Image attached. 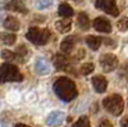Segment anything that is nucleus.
I'll return each instance as SVG.
<instances>
[{
  "mask_svg": "<svg viewBox=\"0 0 128 127\" xmlns=\"http://www.w3.org/2000/svg\"><path fill=\"white\" fill-rule=\"evenodd\" d=\"M17 40V36L13 35V34H6V32H3L0 34V41L5 45H13Z\"/></svg>",
  "mask_w": 128,
  "mask_h": 127,
  "instance_id": "a211bd4d",
  "label": "nucleus"
},
{
  "mask_svg": "<svg viewBox=\"0 0 128 127\" xmlns=\"http://www.w3.org/2000/svg\"><path fill=\"white\" fill-rule=\"evenodd\" d=\"M26 54H27V49H26V46H24V45H20V46L18 48L17 53H16L17 58H23Z\"/></svg>",
  "mask_w": 128,
  "mask_h": 127,
  "instance_id": "393cba45",
  "label": "nucleus"
},
{
  "mask_svg": "<svg viewBox=\"0 0 128 127\" xmlns=\"http://www.w3.org/2000/svg\"><path fill=\"white\" fill-rule=\"evenodd\" d=\"M54 66L56 69L62 71V69H67L69 67V62H68V58L64 57L62 54H56L55 58H54Z\"/></svg>",
  "mask_w": 128,
  "mask_h": 127,
  "instance_id": "4468645a",
  "label": "nucleus"
},
{
  "mask_svg": "<svg viewBox=\"0 0 128 127\" xmlns=\"http://www.w3.org/2000/svg\"><path fill=\"white\" fill-rule=\"evenodd\" d=\"M92 86H94L96 92L102 94V92L106 91V87H108V81H106V78H104L102 76H95L92 78Z\"/></svg>",
  "mask_w": 128,
  "mask_h": 127,
  "instance_id": "9b49d317",
  "label": "nucleus"
},
{
  "mask_svg": "<svg viewBox=\"0 0 128 127\" xmlns=\"http://www.w3.org/2000/svg\"><path fill=\"white\" fill-rule=\"evenodd\" d=\"M116 27H118L119 31H127L128 30V18L127 17H123L118 21L116 23Z\"/></svg>",
  "mask_w": 128,
  "mask_h": 127,
  "instance_id": "4be33fe9",
  "label": "nucleus"
},
{
  "mask_svg": "<svg viewBox=\"0 0 128 127\" xmlns=\"http://www.w3.org/2000/svg\"><path fill=\"white\" fill-rule=\"evenodd\" d=\"M23 80V76L20 75L19 69L10 64V63H5L0 67V83L5 82H20Z\"/></svg>",
  "mask_w": 128,
  "mask_h": 127,
  "instance_id": "f03ea898",
  "label": "nucleus"
},
{
  "mask_svg": "<svg viewBox=\"0 0 128 127\" xmlns=\"http://www.w3.org/2000/svg\"><path fill=\"white\" fill-rule=\"evenodd\" d=\"M52 4V0H37L36 2V8L42 10V9H48Z\"/></svg>",
  "mask_w": 128,
  "mask_h": 127,
  "instance_id": "aec40b11",
  "label": "nucleus"
},
{
  "mask_svg": "<svg viewBox=\"0 0 128 127\" xmlns=\"http://www.w3.org/2000/svg\"><path fill=\"white\" fill-rule=\"evenodd\" d=\"M102 105L106 110L110 112L114 115L122 114V112L124 109V101H123L122 96L118 94H114V95H110V96L105 98L102 101Z\"/></svg>",
  "mask_w": 128,
  "mask_h": 127,
  "instance_id": "7ed1b4c3",
  "label": "nucleus"
},
{
  "mask_svg": "<svg viewBox=\"0 0 128 127\" xmlns=\"http://www.w3.org/2000/svg\"><path fill=\"white\" fill-rule=\"evenodd\" d=\"M73 127H90V119L84 115V117H81L76 123L73 124Z\"/></svg>",
  "mask_w": 128,
  "mask_h": 127,
  "instance_id": "412c9836",
  "label": "nucleus"
},
{
  "mask_svg": "<svg viewBox=\"0 0 128 127\" xmlns=\"http://www.w3.org/2000/svg\"><path fill=\"white\" fill-rule=\"evenodd\" d=\"M120 126L122 127H128V117H126L120 121Z\"/></svg>",
  "mask_w": 128,
  "mask_h": 127,
  "instance_id": "bb28decb",
  "label": "nucleus"
},
{
  "mask_svg": "<svg viewBox=\"0 0 128 127\" xmlns=\"http://www.w3.org/2000/svg\"><path fill=\"white\" fill-rule=\"evenodd\" d=\"M4 27L6 30H10V31H18L19 30V21L16 18V17H6L5 21H4Z\"/></svg>",
  "mask_w": 128,
  "mask_h": 127,
  "instance_id": "2eb2a0df",
  "label": "nucleus"
},
{
  "mask_svg": "<svg viewBox=\"0 0 128 127\" xmlns=\"http://www.w3.org/2000/svg\"><path fill=\"white\" fill-rule=\"evenodd\" d=\"M99 127H113V124H112V122H110L109 119H102V121L100 122Z\"/></svg>",
  "mask_w": 128,
  "mask_h": 127,
  "instance_id": "a878e982",
  "label": "nucleus"
},
{
  "mask_svg": "<svg viewBox=\"0 0 128 127\" xmlns=\"http://www.w3.org/2000/svg\"><path fill=\"white\" fill-rule=\"evenodd\" d=\"M77 42V37L76 36H68L66 37L63 41H62V44H60V49L63 53H66V54H69V53L73 50L74 48V44Z\"/></svg>",
  "mask_w": 128,
  "mask_h": 127,
  "instance_id": "f8f14e48",
  "label": "nucleus"
},
{
  "mask_svg": "<svg viewBox=\"0 0 128 127\" xmlns=\"http://www.w3.org/2000/svg\"><path fill=\"white\" fill-rule=\"evenodd\" d=\"M58 13H59V16L63 17V18H69V17L73 16V9H72V7L68 5L67 3H63V4L59 5Z\"/></svg>",
  "mask_w": 128,
  "mask_h": 127,
  "instance_id": "dca6fc26",
  "label": "nucleus"
},
{
  "mask_svg": "<svg viewBox=\"0 0 128 127\" xmlns=\"http://www.w3.org/2000/svg\"><path fill=\"white\" fill-rule=\"evenodd\" d=\"M35 71L38 73V75H48L51 71L50 63L45 59V58H37L35 62Z\"/></svg>",
  "mask_w": 128,
  "mask_h": 127,
  "instance_id": "1a4fd4ad",
  "label": "nucleus"
},
{
  "mask_svg": "<svg viewBox=\"0 0 128 127\" xmlns=\"http://www.w3.org/2000/svg\"><path fill=\"white\" fill-rule=\"evenodd\" d=\"M63 119H64V114L63 112H59V110H54L51 112L48 118H46V124L49 127H56V126H60L63 123Z\"/></svg>",
  "mask_w": 128,
  "mask_h": 127,
  "instance_id": "6e6552de",
  "label": "nucleus"
},
{
  "mask_svg": "<svg viewBox=\"0 0 128 127\" xmlns=\"http://www.w3.org/2000/svg\"><path fill=\"white\" fill-rule=\"evenodd\" d=\"M0 127H8V124H6L3 119H0Z\"/></svg>",
  "mask_w": 128,
  "mask_h": 127,
  "instance_id": "cd10ccee",
  "label": "nucleus"
},
{
  "mask_svg": "<svg viewBox=\"0 0 128 127\" xmlns=\"http://www.w3.org/2000/svg\"><path fill=\"white\" fill-rule=\"evenodd\" d=\"M2 58H4L6 60H16L17 55H16V53H12L9 50H3L2 51Z\"/></svg>",
  "mask_w": 128,
  "mask_h": 127,
  "instance_id": "b1692460",
  "label": "nucleus"
},
{
  "mask_svg": "<svg viewBox=\"0 0 128 127\" xmlns=\"http://www.w3.org/2000/svg\"><path fill=\"white\" fill-rule=\"evenodd\" d=\"M55 27L56 30L59 31L60 34H66V32H69L70 28H72V22L69 18H63L60 21H56L55 22Z\"/></svg>",
  "mask_w": 128,
  "mask_h": 127,
  "instance_id": "ddd939ff",
  "label": "nucleus"
},
{
  "mask_svg": "<svg viewBox=\"0 0 128 127\" xmlns=\"http://www.w3.org/2000/svg\"><path fill=\"white\" fill-rule=\"evenodd\" d=\"M54 91L59 96V99L63 101H70L73 99H76L78 95L76 83L67 77H62V78H58L55 81Z\"/></svg>",
  "mask_w": 128,
  "mask_h": 127,
  "instance_id": "f257e3e1",
  "label": "nucleus"
},
{
  "mask_svg": "<svg viewBox=\"0 0 128 127\" xmlns=\"http://www.w3.org/2000/svg\"><path fill=\"white\" fill-rule=\"evenodd\" d=\"M101 39L99 37V36H87V39H86V44L88 45V48L90 49H92V50H98L99 48H100V45H101Z\"/></svg>",
  "mask_w": 128,
  "mask_h": 127,
  "instance_id": "f3484780",
  "label": "nucleus"
},
{
  "mask_svg": "<svg viewBox=\"0 0 128 127\" xmlns=\"http://www.w3.org/2000/svg\"><path fill=\"white\" fill-rule=\"evenodd\" d=\"M26 37L35 45H44L50 39V31L46 28H38V27H31L27 31Z\"/></svg>",
  "mask_w": 128,
  "mask_h": 127,
  "instance_id": "20e7f679",
  "label": "nucleus"
},
{
  "mask_svg": "<svg viewBox=\"0 0 128 127\" xmlns=\"http://www.w3.org/2000/svg\"><path fill=\"white\" fill-rule=\"evenodd\" d=\"M74 2H81V0H74Z\"/></svg>",
  "mask_w": 128,
  "mask_h": 127,
  "instance_id": "c756f323",
  "label": "nucleus"
},
{
  "mask_svg": "<svg viewBox=\"0 0 128 127\" xmlns=\"http://www.w3.org/2000/svg\"><path fill=\"white\" fill-rule=\"evenodd\" d=\"M0 16H2V14H0Z\"/></svg>",
  "mask_w": 128,
  "mask_h": 127,
  "instance_id": "7c9ffc66",
  "label": "nucleus"
},
{
  "mask_svg": "<svg viewBox=\"0 0 128 127\" xmlns=\"http://www.w3.org/2000/svg\"><path fill=\"white\" fill-rule=\"evenodd\" d=\"M78 26L84 31L90 28V19H88V16L86 13H80L78 14Z\"/></svg>",
  "mask_w": 128,
  "mask_h": 127,
  "instance_id": "6ab92c4d",
  "label": "nucleus"
},
{
  "mask_svg": "<svg viewBox=\"0 0 128 127\" xmlns=\"http://www.w3.org/2000/svg\"><path fill=\"white\" fill-rule=\"evenodd\" d=\"M118 58H116L114 54H102L100 58V66L102 68L104 72L109 73L113 72L116 67H118Z\"/></svg>",
  "mask_w": 128,
  "mask_h": 127,
  "instance_id": "39448f33",
  "label": "nucleus"
},
{
  "mask_svg": "<svg viewBox=\"0 0 128 127\" xmlns=\"http://www.w3.org/2000/svg\"><path fill=\"white\" fill-rule=\"evenodd\" d=\"M5 8L8 10H12V12H18V13H23V14L27 13V7L22 0H12V2H9L5 5Z\"/></svg>",
  "mask_w": 128,
  "mask_h": 127,
  "instance_id": "9d476101",
  "label": "nucleus"
},
{
  "mask_svg": "<svg viewBox=\"0 0 128 127\" xmlns=\"http://www.w3.org/2000/svg\"><path fill=\"white\" fill-rule=\"evenodd\" d=\"M94 28L96 31H99V32L109 34V32H112V23L106 18L99 17V18L94 19Z\"/></svg>",
  "mask_w": 128,
  "mask_h": 127,
  "instance_id": "0eeeda50",
  "label": "nucleus"
},
{
  "mask_svg": "<svg viewBox=\"0 0 128 127\" xmlns=\"http://www.w3.org/2000/svg\"><path fill=\"white\" fill-rule=\"evenodd\" d=\"M14 127H30V126H27V124H23V123H18V124H16Z\"/></svg>",
  "mask_w": 128,
  "mask_h": 127,
  "instance_id": "c85d7f7f",
  "label": "nucleus"
},
{
  "mask_svg": "<svg viewBox=\"0 0 128 127\" xmlns=\"http://www.w3.org/2000/svg\"><path fill=\"white\" fill-rule=\"evenodd\" d=\"M94 64H92V63H84V64L81 67V73H82V75H84V76H86V75H90V73L94 71Z\"/></svg>",
  "mask_w": 128,
  "mask_h": 127,
  "instance_id": "5701e85b",
  "label": "nucleus"
},
{
  "mask_svg": "<svg viewBox=\"0 0 128 127\" xmlns=\"http://www.w3.org/2000/svg\"><path fill=\"white\" fill-rule=\"evenodd\" d=\"M96 8L100 10H104L105 13H108L113 17H116L119 14L115 0H96Z\"/></svg>",
  "mask_w": 128,
  "mask_h": 127,
  "instance_id": "423d86ee",
  "label": "nucleus"
}]
</instances>
